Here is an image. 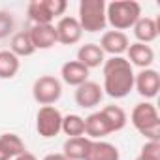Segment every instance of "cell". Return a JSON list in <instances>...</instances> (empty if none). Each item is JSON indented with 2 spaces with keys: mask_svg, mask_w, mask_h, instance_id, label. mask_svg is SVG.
<instances>
[{
  "mask_svg": "<svg viewBox=\"0 0 160 160\" xmlns=\"http://www.w3.org/2000/svg\"><path fill=\"white\" fill-rule=\"evenodd\" d=\"M102 73H104L102 91L109 98L121 100V98H126L130 94V91H134L136 73H134L132 64L126 60V57L106 58V62L102 66Z\"/></svg>",
  "mask_w": 160,
  "mask_h": 160,
  "instance_id": "6da1fadb",
  "label": "cell"
},
{
  "mask_svg": "<svg viewBox=\"0 0 160 160\" xmlns=\"http://www.w3.org/2000/svg\"><path fill=\"white\" fill-rule=\"evenodd\" d=\"M141 17V4L136 0H113L106 4V21L113 30L124 32Z\"/></svg>",
  "mask_w": 160,
  "mask_h": 160,
  "instance_id": "7a4b0ae2",
  "label": "cell"
},
{
  "mask_svg": "<svg viewBox=\"0 0 160 160\" xmlns=\"http://www.w3.org/2000/svg\"><path fill=\"white\" fill-rule=\"evenodd\" d=\"M130 122L147 141H160V115L154 104H136L130 113Z\"/></svg>",
  "mask_w": 160,
  "mask_h": 160,
  "instance_id": "3957f363",
  "label": "cell"
},
{
  "mask_svg": "<svg viewBox=\"0 0 160 160\" xmlns=\"http://www.w3.org/2000/svg\"><path fill=\"white\" fill-rule=\"evenodd\" d=\"M77 21L83 32L94 34L108 27L106 21V2L104 0H81L77 8Z\"/></svg>",
  "mask_w": 160,
  "mask_h": 160,
  "instance_id": "277c9868",
  "label": "cell"
},
{
  "mask_svg": "<svg viewBox=\"0 0 160 160\" xmlns=\"http://www.w3.org/2000/svg\"><path fill=\"white\" fill-rule=\"evenodd\" d=\"M62 96V81L55 75H40L32 83V98L40 106H55Z\"/></svg>",
  "mask_w": 160,
  "mask_h": 160,
  "instance_id": "5b68a950",
  "label": "cell"
},
{
  "mask_svg": "<svg viewBox=\"0 0 160 160\" xmlns=\"http://www.w3.org/2000/svg\"><path fill=\"white\" fill-rule=\"evenodd\" d=\"M60 126H62V113L55 106H42L38 109V113H36V132L42 138L51 139V138L58 136Z\"/></svg>",
  "mask_w": 160,
  "mask_h": 160,
  "instance_id": "8992f818",
  "label": "cell"
},
{
  "mask_svg": "<svg viewBox=\"0 0 160 160\" xmlns=\"http://www.w3.org/2000/svg\"><path fill=\"white\" fill-rule=\"evenodd\" d=\"M134 89L145 100L156 98L158 91H160V73L156 70H152V68L139 70L136 73V77H134Z\"/></svg>",
  "mask_w": 160,
  "mask_h": 160,
  "instance_id": "52a82bcc",
  "label": "cell"
},
{
  "mask_svg": "<svg viewBox=\"0 0 160 160\" xmlns=\"http://www.w3.org/2000/svg\"><path fill=\"white\" fill-rule=\"evenodd\" d=\"M55 30H57V43H62V45H75L81 42V36H83L77 17H72V15L60 17L58 23L55 25Z\"/></svg>",
  "mask_w": 160,
  "mask_h": 160,
  "instance_id": "ba28073f",
  "label": "cell"
},
{
  "mask_svg": "<svg viewBox=\"0 0 160 160\" xmlns=\"http://www.w3.org/2000/svg\"><path fill=\"white\" fill-rule=\"evenodd\" d=\"M73 98H75V104L83 109H94L96 106H100L102 98H104V91L100 87V83L96 81H85L83 85L75 87V92H73Z\"/></svg>",
  "mask_w": 160,
  "mask_h": 160,
  "instance_id": "9c48e42d",
  "label": "cell"
},
{
  "mask_svg": "<svg viewBox=\"0 0 160 160\" xmlns=\"http://www.w3.org/2000/svg\"><path fill=\"white\" fill-rule=\"evenodd\" d=\"M100 49L104 51V55L109 57H122L126 55V49L130 45V40L126 36V32H119V30H108L102 34L100 38Z\"/></svg>",
  "mask_w": 160,
  "mask_h": 160,
  "instance_id": "30bf717a",
  "label": "cell"
},
{
  "mask_svg": "<svg viewBox=\"0 0 160 160\" xmlns=\"http://www.w3.org/2000/svg\"><path fill=\"white\" fill-rule=\"evenodd\" d=\"M126 60L132 64V68L138 66L139 70H145V68H151V64L154 62V51L147 43L134 42L126 49Z\"/></svg>",
  "mask_w": 160,
  "mask_h": 160,
  "instance_id": "8fae6325",
  "label": "cell"
},
{
  "mask_svg": "<svg viewBox=\"0 0 160 160\" xmlns=\"http://www.w3.org/2000/svg\"><path fill=\"white\" fill-rule=\"evenodd\" d=\"M89 73H91V70L85 68L77 60H68L60 68V79L70 87H79L85 81H89Z\"/></svg>",
  "mask_w": 160,
  "mask_h": 160,
  "instance_id": "7c38bea8",
  "label": "cell"
},
{
  "mask_svg": "<svg viewBox=\"0 0 160 160\" xmlns=\"http://www.w3.org/2000/svg\"><path fill=\"white\" fill-rule=\"evenodd\" d=\"M28 34H30V40H32V45L42 51L45 49H51L55 43H57V30H55V25H32L28 28Z\"/></svg>",
  "mask_w": 160,
  "mask_h": 160,
  "instance_id": "4fadbf2b",
  "label": "cell"
},
{
  "mask_svg": "<svg viewBox=\"0 0 160 160\" xmlns=\"http://www.w3.org/2000/svg\"><path fill=\"white\" fill-rule=\"evenodd\" d=\"M132 30H134L136 40H138L139 43H147V45L152 43V42L158 38V32H160L158 21L152 19V17H145V15H141V17L136 21V25L132 27Z\"/></svg>",
  "mask_w": 160,
  "mask_h": 160,
  "instance_id": "5bb4252c",
  "label": "cell"
},
{
  "mask_svg": "<svg viewBox=\"0 0 160 160\" xmlns=\"http://www.w3.org/2000/svg\"><path fill=\"white\" fill-rule=\"evenodd\" d=\"M77 62H81L85 68H100L106 62V55L98 43H85L77 49Z\"/></svg>",
  "mask_w": 160,
  "mask_h": 160,
  "instance_id": "9a60e30c",
  "label": "cell"
},
{
  "mask_svg": "<svg viewBox=\"0 0 160 160\" xmlns=\"http://www.w3.org/2000/svg\"><path fill=\"white\" fill-rule=\"evenodd\" d=\"M109 134H111V130H109V124H108L106 117L102 115V111H94L89 117H85V136L89 139L96 141Z\"/></svg>",
  "mask_w": 160,
  "mask_h": 160,
  "instance_id": "2e32d148",
  "label": "cell"
},
{
  "mask_svg": "<svg viewBox=\"0 0 160 160\" xmlns=\"http://www.w3.org/2000/svg\"><path fill=\"white\" fill-rule=\"evenodd\" d=\"M91 141L87 136H79V138H68L62 145V154L68 158V160H85L87 152H89V147H91Z\"/></svg>",
  "mask_w": 160,
  "mask_h": 160,
  "instance_id": "e0dca14e",
  "label": "cell"
},
{
  "mask_svg": "<svg viewBox=\"0 0 160 160\" xmlns=\"http://www.w3.org/2000/svg\"><path fill=\"white\" fill-rule=\"evenodd\" d=\"M85 160H121V152L113 143L96 139V141H91Z\"/></svg>",
  "mask_w": 160,
  "mask_h": 160,
  "instance_id": "ac0fdd59",
  "label": "cell"
},
{
  "mask_svg": "<svg viewBox=\"0 0 160 160\" xmlns=\"http://www.w3.org/2000/svg\"><path fill=\"white\" fill-rule=\"evenodd\" d=\"M27 15L32 21V25H53L55 17L49 12L47 0H32L27 6Z\"/></svg>",
  "mask_w": 160,
  "mask_h": 160,
  "instance_id": "d6986e66",
  "label": "cell"
},
{
  "mask_svg": "<svg viewBox=\"0 0 160 160\" xmlns=\"http://www.w3.org/2000/svg\"><path fill=\"white\" fill-rule=\"evenodd\" d=\"M10 51L17 57V58H23V57H32L36 53V47L32 45V40H30V34L28 30H21V32H15L10 40Z\"/></svg>",
  "mask_w": 160,
  "mask_h": 160,
  "instance_id": "ffe728a7",
  "label": "cell"
},
{
  "mask_svg": "<svg viewBox=\"0 0 160 160\" xmlns=\"http://www.w3.org/2000/svg\"><path fill=\"white\" fill-rule=\"evenodd\" d=\"M100 111H102V115L106 117L111 134H113V132H121V130L126 126V122H128V115H126V111H124L121 106H106V108H102Z\"/></svg>",
  "mask_w": 160,
  "mask_h": 160,
  "instance_id": "44dd1931",
  "label": "cell"
},
{
  "mask_svg": "<svg viewBox=\"0 0 160 160\" xmlns=\"http://www.w3.org/2000/svg\"><path fill=\"white\" fill-rule=\"evenodd\" d=\"M21 58H17L10 49L0 51V79H13L19 73Z\"/></svg>",
  "mask_w": 160,
  "mask_h": 160,
  "instance_id": "7402d4cb",
  "label": "cell"
},
{
  "mask_svg": "<svg viewBox=\"0 0 160 160\" xmlns=\"http://www.w3.org/2000/svg\"><path fill=\"white\" fill-rule=\"evenodd\" d=\"M0 149H2V151L10 156V160L17 158L19 154H23V152L27 151L25 141H23L17 134H13V132H6V134L0 136Z\"/></svg>",
  "mask_w": 160,
  "mask_h": 160,
  "instance_id": "603a6c76",
  "label": "cell"
},
{
  "mask_svg": "<svg viewBox=\"0 0 160 160\" xmlns=\"http://www.w3.org/2000/svg\"><path fill=\"white\" fill-rule=\"evenodd\" d=\"M60 132H64L68 138H79L85 136V119L77 113H70V115H62V126Z\"/></svg>",
  "mask_w": 160,
  "mask_h": 160,
  "instance_id": "cb8c5ba5",
  "label": "cell"
},
{
  "mask_svg": "<svg viewBox=\"0 0 160 160\" xmlns=\"http://www.w3.org/2000/svg\"><path fill=\"white\" fill-rule=\"evenodd\" d=\"M15 30V19L10 12L0 10V40H6L10 36H13Z\"/></svg>",
  "mask_w": 160,
  "mask_h": 160,
  "instance_id": "d4e9b609",
  "label": "cell"
},
{
  "mask_svg": "<svg viewBox=\"0 0 160 160\" xmlns=\"http://www.w3.org/2000/svg\"><path fill=\"white\" fill-rule=\"evenodd\" d=\"M139 156L145 160H160V141H145Z\"/></svg>",
  "mask_w": 160,
  "mask_h": 160,
  "instance_id": "484cf974",
  "label": "cell"
},
{
  "mask_svg": "<svg viewBox=\"0 0 160 160\" xmlns=\"http://www.w3.org/2000/svg\"><path fill=\"white\" fill-rule=\"evenodd\" d=\"M47 6H49L51 15L57 19V17L64 15V12L68 8V2H66V0H47Z\"/></svg>",
  "mask_w": 160,
  "mask_h": 160,
  "instance_id": "4316f807",
  "label": "cell"
},
{
  "mask_svg": "<svg viewBox=\"0 0 160 160\" xmlns=\"http://www.w3.org/2000/svg\"><path fill=\"white\" fill-rule=\"evenodd\" d=\"M42 160H68L62 152H51V154H45Z\"/></svg>",
  "mask_w": 160,
  "mask_h": 160,
  "instance_id": "83f0119b",
  "label": "cell"
},
{
  "mask_svg": "<svg viewBox=\"0 0 160 160\" xmlns=\"http://www.w3.org/2000/svg\"><path fill=\"white\" fill-rule=\"evenodd\" d=\"M13 160H38V158H36V156H34L32 152H28V151H25L23 154H19V156H17V158H13Z\"/></svg>",
  "mask_w": 160,
  "mask_h": 160,
  "instance_id": "f1b7e54d",
  "label": "cell"
},
{
  "mask_svg": "<svg viewBox=\"0 0 160 160\" xmlns=\"http://www.w3.org/2000/svg\"><path fill=\"white\" fill-rule=\"evenodd\" d=\"M0 160H10V156H8V154L2 151V149H0Z\"/></svg>",
  "mask_w": 160,
  "mask_h": 160,
  "instance_id": "f546056e",
  "label": "cell"
},
{
  "mask_svg": "<svg viewBox=\"0 0 160 160\" xmlns=\"http://www.w3.org/2000/svg\"><path fill=\"white\" fill-rule=\"evenodd\" d=\"M136 160H145V158H143V156H139V154H138V158H136Z\"/></svg>",
  "mask_w": 160,
  "mask_h": 160,
  "instance_id": "4dcf8cb0",
  "label": "cell"
}]
</instances>
